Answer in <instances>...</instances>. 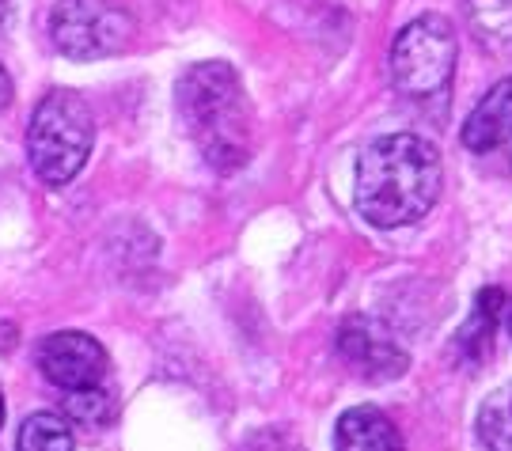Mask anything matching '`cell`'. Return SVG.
<instances>
[{"label": "cell", "mask_w": 512, "mask_h": 451, "mask_svg": "<svg viewBox=\"0 0 512 451\" xmlns=\"http://www.w3.org/2000/svg\"><path fill=\"white\" fill-rule=\"evenodd\" d=\"M440 152L418 133L376 137L357 160L353 201L376 228H403L421 220L440 198Z\"/></svg>", "instance_id": "cell-1"}, {"label": "cell", "mask_w": 512, "mask_h": 451, "mask_svg": "<svg viewBox=\"0 0 512 451\" xmlns=\"http://www.w3.org/2000/svg\"><path fill=\"white\" fill-rule=\"evenodd\" d=\"M175 103H179V118H183L190 141L198 145L205 163L232 175L251 160V103L243 80L232 65L224 61H202L190 65L179 76L175 88Z\"/></svg>", "instance_id": "cell-2"}, {"label": "cell", "mask_w": 512, "mask_h": 451, "mask_svg": "<svg viewBox=\"0 0 512 451\" xmlns=\"http://www.w3.org/2000/svg\"><path fill=\"white\" fill-rule=\"evenodd\" d=\"M95 145V114L84 95L54 88L42 95L27 126V156L46 186H69L84 171Z\"/></svg>", "instance_id": "cell-3"}, {"label": "cell", "mask_w": 512, "mask_h": 451, "mask_svg": "<svg viewBox=\"0 0 512 451\" xmlns=\"http://www.w3.org/2000/svg\"><path fill=\"white\" fill-rule=\"evenodd\" d=\"M456 57V27L437 12H425L391 42V84L406 99H437L456 76Z\"/></svg>", "instance_id": "cell-4"}, {"label": "cell", "mask_w": 512, "mask_h": 451, "mask_svg": "<svg viewBox=\"0 0 512 451\" xmlns=\"http://www.w3.org/2000/svg\"><path fill=\"white\" fill-rule=\"evenodd\" d=\"M133 38V16L114 0H57L50 12V42L73 61L122 54Z\"/></svg>", "instance_id": "cell-5"}, {"label": "cell", "mask_w": 512, "mask_h": 451, "mask_svg": "<svg viewBox=\"0 0 512 451\" xmlns=\"http://www.w3.org/2000/svg\"><path fill=\"white\" fill-rule=\"evenodd\" d=\"M334 345H338V357L353 368V376L368 383H391L410 368L406 345L380 319H368V315H349L338 326Z\"/></svg>", "instance_id": "cell-6"}, {"label": "cell", "mask_w": 512, "mask_h": 451, "mask_svg": "<svg viewBox=\"0 0 512 451\" xmlns=\"http://www.w3.org/2000/svg\"><path fill=\"white\" fill-rule=\"evenodd\" d=\"M459 141L490 171H501V175L512 171V76L497 80L494 88L478 99V107L463 122Z\"/></svg>", "instance_id": "cell-7"}, {"label": "cell", "mask_w": 512, "mask_h": 451, "mask_svg": "<svg viewBox=\"0 0 512 451\" xmlns=\"http://www.w3.org/2000/svg\"><path fill=\"white\" fill-rule=\"evenodd\" d=\"M38 368L61 391L99 387L107 376V349L84 330H57L38 345Z\"/></svg>", "instance_id": "cell-8"}, {"label": "cell", "mask_w": 512, "mask_h": 451, "mask_svg": "<svg viewBox=\"0 0 512 451\" xmlns=\"http://www.w3.org/2000/svg\"><path fill=\"white\" fill-rule=\"evenodd\" d=\"M338 451H406L403 436L395 429V421L380 406H353L338 417V433H334Z\"/></svg>", "instance_id": "cell-9"}, {"label": "cell", "mask_w": 512, "mask_h": 451, "mask_svg": "<svg viewBox=\"0 0 512 451\" xmlns=\"http://www.w3.org/2000/svg\"><path fill=\"white\" fill-rule=\"evenodd\" d=\"M501 289H486L478 296L475 304V315L463 323V330L456 334V353L463 361L471 364H482V357L490 353V345H494V323H497V311H501Z\"/></svg>", "instance_id": "cell-10"}, {"label": "cell", "mask_w": 512, "mask_h": 451, "mask_svg": "<svg viewBox=\"0 0 512 451\" xmlns=\"http://www.w3.org/2000/svg\"><path fill=\"white\" fill-rule=\"evenodd\" d=\"M467 19L482 50L512 54V0H467Z\"/></svg>", "instance_id": "cell-11"}, {"label": "cell", "mask_w": 512, "mask_h": 451, "mask_svg": "<svg viewBox=\"0 0 512 451\" xmlns=\"http://www.w3.org/2000/svg\"><path fill=\"white\" fill-rule=\"evenodd\" d=\"M478 436L490 451H512V379L501 383L478 410Z\"/></svg>", "instance_id": "cell-12"}, {"label": "cell", "mask_w": 512, "mask_h": 451, "mask_svg": "<svg viewBox=\"0 0 512 451\" xmlns=\"http://www.w3.org/2000/svg\"><path fill=\"white\" fill-rule=\"evenodd\" d=\"M16 451H73V429L57 414H31L19 425Z\"/></svg>", "instance_id": "cell-13"}, {"label": "cell", "mask_w": 512, "mask_h": 451, "mask_svg": "<svg viewBox=\"0 0 512 451\" xmlns=\"http://www.w3.org/2000/svg\"><path fill=\"white\" fill-rule=\"evenodd\" d=\"M65 417L84 425V429H103L114 421V398L103 387H80L65 391Z\"/></svg>", "instance_id": "cell-14"}, {"label": "cell", "mask_w": 512, "mask_h": 451, "mask_svg": "<svg viewBox=\"0 0 512 451\" xmlns=\"http://www.w3.org/2000/svg\"><path fill=\"white\" fill-rule=\"evenodd\" d=\"M8 103H12V76L0 65V110H8Z\"/></svg>", "instance_id": "cell-15"}, {"label": "cell", "mask_w": 512, "mask_h": 451, "mask_svg": "<svg viewBox=\"0 0 512 451\" xmlns=\"http://www.w3.org/2000/svg\"><path fill=\"white\" fill-rule=\"evenodd\" d=\"M4 16H8V0H0V23H4Z\"/></svg>", "instance_id": "cell-16"}, {"label": "cell", "mask_w": 512, "mask_h": 451, "mask_svg": "<svg viewBox=\"0 0 512 451\" xmlns=\"http://www.w3.org/2000/svg\"><path fill=\"white\" fill-rule=\"evenodd\" d=\"M0 425H4V395H0Z\"/></svg>", "instance_id": "cell-17"}, {"label": "cell", "mask_w": 512, "mask_h": 451, "mask_svg": "<svg viewBox=\"0 0 512 451\" xmlns=\"http://www.w3.org/2000/svg\"><path fill=\"white\" fill-rule=\"evenodd\" d=\"M509 330H512V315H509Z\"/></svg>", "instance_id": "cell-18"}]
</instances>
